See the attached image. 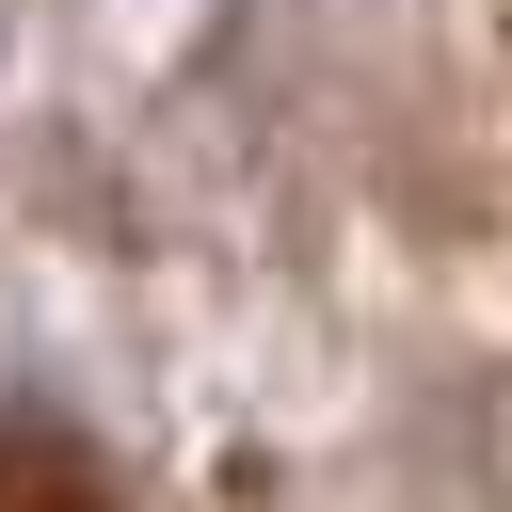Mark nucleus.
<instances>
[{"label":"nucleus","mask_w":512,"mask_h":512,"mask_svg":"<svg viewBox=\"0 0 512 512\" xmlns=\"http://www.w3.org/2000/svg\"><path fill=\"white\" fill-rule=\"evenodd\" d=\"M0 512H96V496H80V464H48V448H0Z\"/></svg>","instance_id":"nucleus-1"}]
</instances>
